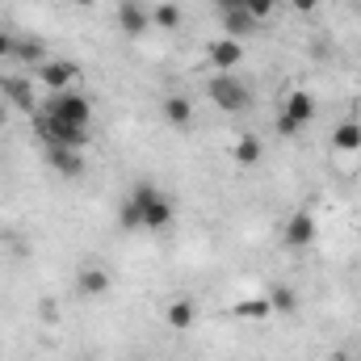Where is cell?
Wrapping results in <instances>:
<instances>
[{
    "instance_id": "obj_1",
    "label": "cell",
    "mask_w": 361,
    "mask_h": 361,
    "mask_svg": "<svg viewBox=\"0 0 361 361\" xmlns=\"http://www.w3.org/2000/svg\"><path fill=\"white\" fill-rule=\"evenodd\" d=\"M173 197L160 189V185H152V180H139L135 189H130V197L118 206V227L122 231H164L169 223H173Z\"/></svg>"
},
{
    "instance_id": "obj_17",
    "label": "cell",
    "mask_w": 361,
    "mask_h": 361,
    "mask_svg": "<svg viewBox=\"0 0 361 361\" xmlns=\"http://www.w3.org/2000/svg\"><path fill=\"white\" fill-rule=\"evenodd\" d=\"M269 307L273 311H281V315H294V311H298V294H294L290 286H273L269 290Z\"/></svg>"
},
{
    "instance_id": "obj_26",
    "label": "cell",
    "mask_w": 361,
    "mask_h": 361,
    "mask_svg": "<svg viewBox=\"0 0 361 361\" xmlns=\"http://www.w3.org/2000/svg\"><path fill=\"white\" fill-rule=\"evenodd\" d=\"M76 4H97V0H76Z\"/></svg>"
},
{
    "instance_id": "obj_14",
    "label": "cell",
    "mask_w": 361,
    "mask_h": 361,
    "mask_svg": "<svg viewBox=\"0 0 361 361\" xmlns=\"http://www.w3.org/2000/svg\"><path fill=\"white\" fill-rule=\"evenodd\" d=\"M332 147L336 152H357L361 147V122H341L332 130Z\"/></svg>"
},
{
    "instance_id": "obj_10",
    "label": "cell",
    "mask_w": 361,
    "mask_h": 361,
    "mask_svg": "<svg viewBox=\"0 0 361 361\" xmlns=\"http://www.w3.org/2000/svg\"><path fill=\"white\" fill-rule=\"evenodd\" d=\"M206 59H210L214 72H231V68L244 59V47H240V38H219V42H210Z\"/></svg>"
},
{
    "instance_id": "obj_16",
    "label": "cell",
    "mask_w": 361,
    "mask_h": 361,
    "mask_svg": "<svg viewBox=\"0 0 361 361\" xmlns=\"http://www.w3.org/2000/svg\"><path fill=\"white\" fill-rule=\"evenodd\" d=\"M223 25L231 30V38H240V34H252V30H257V21H252L244 8H223Z\"/></svg>"
},
{
    "instance_id": "obj_25",
    "label": "cell",
    "mask_w": 361,
    "mask_h": 361,
    "mask_svg": "<svg viewBox=\"0 0 361 361\" xmlns=\"http://www.w3.org/2000/svg\"><path fill=\"white\" fill-rule=\"evenodd\" d=\"M4 118H8V105H4V97H0V122H4Z\"/></svg>"
},
{
    "instance_id": "obj_3",
    "label": "cell",
    "mask_w": 361,
    "mask_h": 361,
    "mask_svg": "<svg viewBox=\"0 0 361 361\" xmlns=\"http://www.w3.org/2000/svg\"><path fill=\"white\" fill-rule=\"evenodd\" d=\"M206 97H210L219 109H227V114L252 109V89H248L240 76H231V72H214V76L206 80Z\"/></svg>"
},
{
    "instance_id": "obj_8",
    "label": "cell",
    "mask_w": 361,
    "mask_h": 361,
    "mask_svg": "<svg viewBox=\"0 0 361 361\" xmlns=\"http://www.w3.org/2000/svg\"><path fill=\"white\" fill-rule=\"evenodd\" d=\"M42 156H47V164L59 173V177L68 180H80L85 177V152H76V147H42Z\"/></svg>"
},
{
    "instance_id": "obj_2",
    "label": "cell",
    "mask_w": 361,
    "mask_h": 361,
    "mask_svg": "<svg viewBox=\"0 0 361 361\" xmlns=\"http://www.w3.org/2000/svg\"><path fill=\"white\" fill-rule=\"evenodd\" d=\"M34 135L47 143V147H76L85 152L89 147V126H76V122H63V118H51V114H34Z\"/></svg>"
},
{
    "instance_id": "obj_4",
    "label": "cell",
    "mask_w": 361,
    "mask_h": 361,
    "mask_svg": "<svg viewBox=\"0 0 361 361\" xmlns=\"http://www.w3.org/2000/svg\"><path fill=\"white\" fill-rule=\"evenodd\" d=\"M311 118H315V97L307 89H290V97L281 101V114H277V135L290 139V135H298Z\"/></svg>"
},
{
    "instance_id": "obj_20",
    "label": "cell",
    "mask_w": 361,
    "mask_h": 361,
    "mask_svg": "<svg viewBox=\"0 0 361 361\" xmlns=\"http://www.w3.org/2000/svg\"><path fill=\"white\" fill-rule=\"evenodd\" d=\"M235 160H240V164H257V160H261V139H257V135H244V139L235 143Z\"/></svg>"
},
{
    "instance_id": "obj_22",
    "label": "cell",
    "mask_w": 361,
    "mask_h": 361,
    "mask_svg": "<svg viewBox=\"0 0 361 361\" xmlns=\"http://www.w3.org/2000/svg\"><path fill=\"white\" fill-rule=\"evenodd\" d=\"M273 307H269V298H257V302H244L240 307V315H248V319H265Z\"/></svg>"
},
{
    "instance_id": "obj_24",
    "label": "cell",
    "mask_w": 361,
    "mask_h": 361,
    "mask_svg": "<svg viewBox=\"0 0 361 361\" xmlns=\"http://www.w3.org/2000/svg\"><path fill=\"white\" fill-rule=\"evenodd\" d=\"M294 4V13H315L319 8V0H290Z\"/></svg>"
},
{
    "instance_id": "obj_21",
    "label": "cell",
    "mask_w": 361,
    "mask_h": 361,
    "mask_svg": "<svg viewBox=\"0 0 361 361\" xmlns=\"http://www.w3.org/2000/svg\"><path fill=\"white\" fill-rule=\"evenodd\" d=\"M240 8L252 17V21H265V17H273V8H277V0H240Z\"/></svg>"
},
{
    "instance_id": "obj_12",
    "label": "cell",
    "mask_w": 361,
    "mask_h": 361,
    "mask_svg": "<svg viewBox=\"0 0 361 361\" xmlns=\"http://www.w3.org/2000/svg\"><path fill=\"white\" fill-rule=\"evenodd\" d=\"M76 290H80V294H89V298L105 294V290H109V273L101 269V265H85V269L76 273Z\"/></svg>"
},
{
    "instance_id": "obj_19",
    "label": "cell",
    "mask_w": 361,
    "mask_h": 361,
    "mask_svg": "<svg viewBox=\"0 0 361 361\" xmlns=\"http://www.w3.org/2000/svg\"><path fill=\"white\" fill-rule=\"evenodd\" d=\"M152 25H160V30H180V8L169 4V0L156 4V8H152Z\"/></svg>"
},
{
    "instance_id": "obj_18",
    "label": "cell",
    "mask_w": 361,
    "mask_h": 361,
    "mask_svg": "<svg viewBox=\"0 0 361 361\" xmlns=\"http://www.w3.org/2000/svg\"><path fill=\"white\" fill-rule=\"evenodd\" d=\"M13 55H17L21 63H38V68L47 63V51H42L38 38H17V51H13Z\"/></svg>"
},
{
    "instance_id": "obj_23",
    "label": "cell",
    "mask_w": 361,
    "mask_h": 361,
    "mask_svg": "<svg viewBox=\"0 0 361 361\" xmlns=\"http://www.w3.org/2000/svg\"><path fill=\"white\" fill-rule=\"evenodd\" d=\"M13 51H17V38H13V34H4V30H0V59H8V55H13Z\"/></svg>"
},
{
    "instance_id": "obj_11",
    "label": "cell",
    "mask_w": 361,
    "mask_h": 361,
    "mask_svg": "<svg viewBox=\"0 0 361 361\" xmlns=\"http://www.w3.org/2000/svg\"><path fill=\"white\" fill-rule=\"evenodd\" d=\"M0 97H4V105L34 109V89H30V80H21V76H0Z\"/></svg>"
},
{
    "instance_id": "obj_6",
    "label": "cell",
    "mask_w": 361,
    "mask_h": 361,
    "mask_svg": "<svg viewBox=\"0 0 361 361\" xmlns=\"http://www.w3.org/2000/svg\"><path fill=\"white\" fill-rule=\"evenodd\" d=\"M42 114H51V118H63V122H76V126H89L92 118V105L85 92L68 89V92H51V101L42 105Z\"/></svg>"
},
{
    "instance_id": "obj_9",
    "label": "cell",
    "mask_w": 361,
    "mask_h": 361,
    "mask_svg": "<svg viewBox=\"0 0 361 361\" xmlns=\"http://www.w3.org/2000/svg\"><path fill=\"white\" fill-rule=\"evenodd\" d=\"M118 30L126 34V38H139V34H147V25H152V13L139 4V0H118Z\"/></svg>"
},
{
    "instance_id": "obj_5",
    "label": "cell",
    "mask_w": 361,
    "mask_h": 361,
    "mask_svg": "<svg viewBox=\"0 0 361 361\" xmlns=\"http://www.w3.org/2000/svg\"><path fill=\"white\" fill-rule=\"evenodd\" d=\"M315 240H319V223H315L311 206H298V210L286 219V227H281V248L307 252V248H315Z\"/></svg>"
},
{
    "instance_id": "obj_7",
    "label": "cell",
    "mask_w": 361,
    "mask_h": 361,
    "mask_svg": "<svg viewBox=\"0 0 361 361\" xmlns=\"http://www.w3.org/2000/svg\"><path fill=\"white\" fill-rule=\"evenodd\" d=\"M38 76H42V85H47L51 92H68L80 76H85V72H80L72 59H47V63L38 68Z\"/></svg>"
},
{
    "instance_id": "obj_13",
    "label": "cell",
    "mask_w": 361,
    "mask_h": 361,
    "mask_svg": "<svg viewBox=\"0 0 361 361\" xmlns=\"http://www.w3.org/2000/svg\"><path fill=\"white\" fill-rule=\"evenodd\" d=\"M164 122L169 126H189V118H193V105H189V97H180V92H173V97H164Z\"/></svg>"
},
{
    "instance_id": "obj_15",
    "label": "cell",
    "mask_w": 361,
    "mask_h": 361,
    "mask_svg": "<svg viewBox=\"0 0 361 361\" xmlns=\"http://www.w3.org/2000/svg\"><path fill=\"white\" fill-rule=\"evenodd\" d=\"M164 319H169V328H189V324L197 319V311H193V302H189V298H173V302H169V311H164Z\"/></svg>"
}]
</instances>
